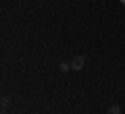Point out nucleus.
I'll list each match as a JSON object with an SVG mask.
<instances>
[{"label":"nucleus","mask_w":125,"mask_h":114,"mask_svg":"<svg viewBox=\"0 0 125 114\" xmlns=\"http://www.w3.org/2000/svg\"><path fill=\"white\" fill-rule=\"evenodd\" d=\"M83 64H85L83 56H75V58H73V62H71V69L73 70H81V69H83Z\"/></svg>","instance_id":"obj_1"},{"label":"nucleus","mask_w":125,"mask_h":114,"mask_svg":"<svg viewBox=\"0 0 125 114\" xmlns=\"http://www.w3.org/2000/svg\"><path fill=\"white\" fill-rule=\"evenodd\" d=\"M106 114H121V108H119V106H115V104H113L111 108L106 110Z\"/></svg>","instance_id":"obj_2"},{"label":"nucleus","mask_w":125,"mask_h":114,"mask_svg":"<svg viewBox=\"0 0 125 114\" xmlns=\"http://www.w3.org/2000/svg\"><path fill=\"white\" fill-rule=\"evenodd\" d=\"M10 100H13L10 96H4V97H2V102H0V104H2V108H6V106L10 104Z\"/></svg>","instance_id":"obj_3"},{"label":"nucleus","mask_w":125,"mask_h":114,"mask_svg":"<svg viewBox=\"0 0 125 114\" xmlns=\"http://www.w3.org/2000/svg\"><path fill=\"white\" fill-rule=\"evenodd\" d=\"M58 66H61V70H62V73H67V70L71 69V64H69V62H61Z\"/></svg>","instance_id":"obj_4"},{"label":"nucleus","mask_w":125,"mask_h":114,"mask_svg":"<svg viewBox=\"0 0 125 114\" xmlns=\"http://www.w3.org/2000/svg\"><path fill=\"white\" fill-rule=\"evenodd\" d=\"M0 114H9V112H6V110H2V112H0Z\"/></svg>","instance_id":"obj_5"},{"label":"nucleus","mask_w":125,"mask_h":114,"mask_svg":"<svg viewBox=\"0 0 125 114\" xmlns=\"http://www.w3.org/2000/svg\"><path fill=\"white\" fill-rule=\"evenodd\" d=\"M121 4H125V0H121Z\"/></svg>","instance_id":"obj_6"}]
</instances>
